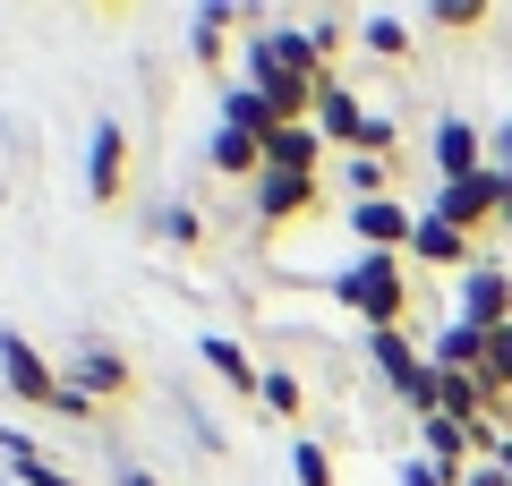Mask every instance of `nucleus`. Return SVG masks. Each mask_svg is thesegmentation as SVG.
<instances>
[{"mask_svg":"<svg viewBox=\"0 0 512 486\" xmlns=\"http://www.w3.org/2000/svg\"><path fill=\"white\" fill-rule=\"evenodd\" d=\"M333 299H342L350 316H367V333H402V307H410V290H402V256H376V248H367L359 265L333 282Z\"/></svg>","mask_w":512,"mask_h":486,"instance_id":"f257e3e1","label":"nucleus"},{"mask_svg":"<svg viewBox=\"0 0 512 486\" xmlns=\"http://www.w3.org/2000/svg\"><path fill=\"white\" fill-rule=\"evenodd\" d=\"M427 214H444L453 231H470V239H478V222H495V214H504V188H495V171H478V180H444Z\"/></svg>","mask_w":512,"mask_h":486,"instance_id":"f03ea898","label":"nucleus"},{"mask_svg":"<svg viewBox=\"0 0 512 486\" xmlns=\"http://www.w3.org/2000/svg\"><path fill=\"white\" fill-rule=\"evenodd\" d=\"M461 324H478V333L512 324V273L504 265H470L461 273Z\"/></svg>","mask_w":512,"mask_h":486,"instance_id":"7ed1b4c3","label":"nucleus"},{"mask_svg":"<svg viewBox=\"0 0 512 486\" xmlns=\"http://www.w3.org/2000/svg\"><path fill=\"white\" fill-rule=\"evenodd\" d=\"M0 376H9V393H26V401H52V410H60V393H69V384H60L52 367H43V350L26 342V333H0Z\"/></svg>","mask_w":512,"mask_h":486,"instance_id":"20e7f679","label":"nucleus"},{"mask_svg":"<svg viewBox=\"0 0 512 486\" xmlns=\"http://www.w3.org/2000/svg\"><path fill=\"white\" fill-rule=\"evenodd\" d=\"M248 69H282V77H308V86H316L325 52H316V35H299V26H274V35L248 43Z\"/></svg>","mask_w":512,"mask_h":486,"instance_id":"39448f33","label":"nucleus"},{"mask_svg":"<svg viewBox=\"0 0 512 486\" xmlns=\"http://www.w3.org/2000/svg\"><path fill=\"white\" fill-rule=\"evenodd\" d=\"M436 171H444V180H478V171H487V137H478L461 111L436 120Z\"/></svg>","mask_w":512,"mask_h":486,"instance_id":"423d86ee","label":"nucleus"},{"mask_svg":"<svg viewBox=\"0 0 512 486\" xmlns=\"http://www.w3.org/2000/svg\"><path fill=\"white\" fill-rule=\"evenodd\" d=\"M350 231H359V239H367L376 256H393V248H410V231H419V214H402L393 197H376V205H359V214H350Z\"/></svg>","mask_w":512,"mask_h":486,"instance_id":"0eeeda50","label":"nucleus"},{"mask_svg":"<svg viewBox=\"0 0 512 486\" xmlns=\"http://www.w3.org/2000/svg\"><path fill=\"white\" fill-rule=\"evenodd\" d=\"M410 256H419V265H461V273L478 265V256H470V231H453L444 214H419V231H410Z\"/></svg>","mask_w":512,"mask_h":486,"instance_id":"6e6552de","label":"nucleus"},{"mask_svg":"<svg viewBox=\"0 0 512 486\" xmlns=\"http://www.w3.org/2000/svg\"><path fill=\"white\" fill-rule=\"evenodd\" d=\"M316 128H325V137H342V145H359V154H367V128H376V111H359V103H350V94H342V86L325 77V86H316Z\"/></svg>","mask_w":512,"mask_h":486,"instance_id":"1a4fd4ad","label":"nucleus"},{"mask_svg":"<svg viewBox=\"0 0 512 486\" xmlns=\"http://www.w3.org/2000/svg\"><path fill=\"white\" fill-rule=\"evenodd\" d=\"M120 162H128L120 120H94V145H86V180H94V197H120Z\"/></svg>","mask_w":512,"mask_h":486,"instance_id":"9d476101","label":"nucleus"},{"mask_svg":"<svg viewBox=\"0 0 512 486\" xmlns=\"http://www.w3.org/2000/svg\"><path fill=\"white\" fill-rule=\"evenodd\" d=\"M316 205V180H299V171H265V188H256V214L265 222H291Z\"/></svg>","mask_w":512,"mask_h":486,"instance_id":"9b49d317","label":"nucleus"},{"mask_svg":"<svg viewBox=\"0 0 512 486\" xmlns=\"http://www.w3.org/2000/svg\"><path fill=\"white\" fill-rule=\"evenodd\" d=\"M265 171H299V180H316V128H274L265 137Z\"/></svg>","mask_w":512,"mask_h":486,"instance_id":"f8f14e48","label":"nucleus"},{"mask_svg":"<svg viewBox=\"0 0 512 486\" xmlns=\"http://www.w3.org/2000/svg\"><path fill=\"white\" fill-rule=\"evenodd\" d=\"M69 384H86V401H94V393H128V359H120V350H103V342H86Z\"/></svg>","mask_w":512,"mask_h":486,"instance_id":"ddd939ff","label":"nucleus"},{"mask_svg":"<svg viewBox=\"0 0 512 486\" xmlns=\"http://www.w3.org/2000/svg\"><path fill=\"white\" fill-rule=\"evenodd\" d=\"M197 350H205V367H214V376H231V393H256V384H265V376L248 367V350L231 342V333H205Z\"/></svg>","mask_w":512,"mask_h":486,"instance_id":"4468645a","label":"nucleus"},{"mask_svg":"<svg viewBox=\"0 0 512 486\" xmlns=\"http://www.w3.org/2000/svg\"><path fill=\"white\" fill-rule=\"evenodd\" d=\"M214 162L231 171V180H265V145L239 137V128H222V137H214Z\"/></svg>","mask_w":512,"mask_h":486,"instance_id":"2eb2a0df","label":"nucleus"},{"mask_svg":"<svg viewBox=\"0 0 512 486\" xmlns=\"http://www.w3.org/2000/svg\"><path fill=\"white\" fill-rule=\"evenodd\" d=\"M478 384H487L495 401L512 393V324H495V333H487V350H478Z\"/></svg>","mask_w":512,"mask_h":486,"instance_id":"dca6fc26","label":"nucleus"},{"mask_svg":"<svg viewBox=\"0 0 512 486\" xmlns=\"http://www.w3.org/2000/svg\"><path fill=\"white\" fill-rule=\"evenodd\" d=\"M0 452H9V469H18V478H26V486H77V478H60V469H52V461H43V452H35V444H26V435H9V427H0Z\"/></svg>","mask_w":512,"mask_h":486,"instance_id":"f3484780","label":"nucleus"},{"mask_svg":"<svg viewBox=\"0 0 512 486\" xmlns=\"http://www.w3.org/2000/svg\"><path fill=\"white\" fill-rule=\"evenodd\" d=\"M367 52H376V60H402L410 52V26L402 18H367Z\"/></svg>","mask_w":512,"mask_h":486,"instance_id":"a211bd4d","label":"nucleus"},{"mask_svg":"<svg viewBox=\"0 0 512 486\" xmlns=\"http://www.w3.org/2000/svg\"><path fill=\"white\" fill-rule=\"evenodd\" d=\"M350 188H359V205H376L384 188H393V171H384V154H359V162H350Z\"/></svg>","mask_w":512,"mask_h":486,"instance_id":"6ab92c4d","label":"nucleus"},{"mask_svg":"<svg viewBox=\"0 0 512 486\" xmlns=\"http://www.w3.org/2000/svg\"><path fill=\"white\" fill-rule=\"evenodd\" d=\"M291 469H299V486H333V461H325V444H291Z\"/></svg>","mask_w":512,"mask_h":486,"instance_id":"aec40b11","label":"nucleus"},{"mask_svg":"<svg viewBox=\"0 0 512 486\" xmlns=\"http://www.w3.org/2000/svg\"><path fill=\"white\" fill-rule=\"evenodd\" d=\"M256 393L274 401V410H282V418H291V410H299V376H265V384H256Z\"/></svg>","mask_w":512,"mask_h":486,"instance_id":"412c9836","label":"nucleus"},{"mask_svg":"<svg viewBox=\"0 0 512 486\" xmlns=\"http://www.w3.org/2000/svg\"><path fill=\"white\" fill-rule=\"evenodd\" d=\"M222 52V9H205V18H197V60H214Z\"/></svg>","mask_w":512,"mask_h":486,"instance_id":"4be33fe9","label":"nucleus"},{"mask_svg":"<svg viewBox=\"0 0 512 486\" xmlns=\"http://www.w3.org/2000/svg\"><path fill=\"white\" fill-rule=\"evenodd\" d=\"M478 18H487L478 0H444V9H436V26H478Z\"/></svg>","mask_w":512,"mask_h":486,"instance_id":"5701e85b","label":"nucleus"},{"mask_svg":"<svg viewBox=\"0 0 512 486\" xmlns=\"http://www.w3.org/2000/svg\"><path fill=\"white\" fill-rule=\"evenodd\" d=\"M163 239H180V248H188V239H197V214H188V205H171V214H163Z\"/></svg>","mask_w":512,"mask_h":486,"instance_id":"b1692460","label":"nucleus"},{"mask_svg":"<svg viewBox=\"0 0 512 486\" xmlns=\"http://www.w3.org/2000/svg\"><path fill=\"white\" fill-rule=\"evenodd\" d=\"M487 171H512V128H495V137H487Z\"/></svg>","mask_w":512,"mask_h":486,"instance_id":"393cba45","label":"nucleus"},{"mask_svg":"<svg viewBox=\"0 0 512 486\" xmlns=\"http://www.w3.org/2000/svg\"><path fill=\"white\" fill-rule=\"evenodd\" d=\"M402 486H453V478H444L436 461H410V469H402Z\"/></svg>","mask_w":512,"mask_h":486,"instance_id":"a878e982","label":"nucleus"},{"mask_svg":"<svg viewBox=\"0 0 512 486\" xmlns=\"http://www.w3.org/2000/svg\"><path fill=\"white\" fill-rule=\"evenodd\" d=\"M495 478L512 486V435H495Z\"/></svg>","mask_w":512,"mask_h":486,"instance_id":"bb28decb","label":"nucleus"},{"mask_svg":"<svg viewBox=\"0 0 512 486\" xmlns=\"http://www.w3.org/2000/svg\"><path fill=\"white\" fill-rule=\"evenodd\" d=\"M461 486H504V478H495V469H470V478H461Z\"/></svg>","mask_w":512,"mask_h":486,"instance_id":"cd10ccee","label":"nucleus"},{"mask_svg":"<svg viewBox=\"0 0 512 486\" xmlns=\"http://www.w3.org/2000/svg\"><path fill=\"white\" fill-rule=\"evenodd\" d=\"M128 486H154V478H146V469H128Z\"/></svg>","mask_w":512,"mask_h":486,"instance_id":"c85d7f7f","label":"nucleus"}]
</instances>
